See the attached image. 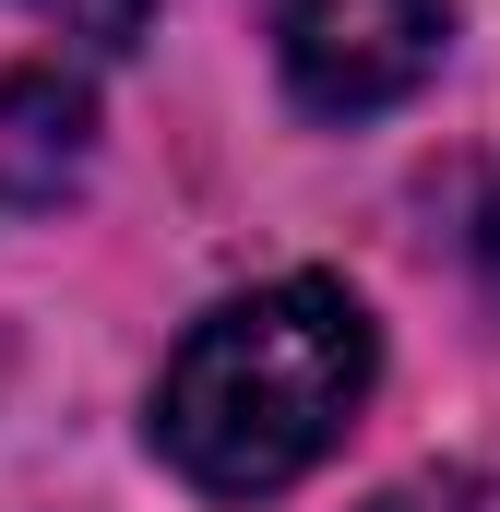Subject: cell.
<instances>
[{"label":"cell","instance_id":"cell-3","mask_svg":"<svg viewBox=\"0 0 500 512\" xmlns=\"http://www.w3.org/2000/svg\"><path fill=\"white\" fill-rule=\"evenodd\" d=\"M84 84H60V72H0V203L12 215H36V203H60L72 179H84Z\"/></svg>","mask_w":500,"mask_h":512},{"label":"cell","instance_id":"cell-6","mask_svg":"<svg viewBox=\"0 0 500 512\" xmlns=\"http://www.w3.org/2000/svg\"><path fill=\"white\" fill-rule=\"evenodd\" d=\"M477 286H489V310H500V191H489V215H477Z\"/></svg>","mask_w":500,"mask_h":512},{"label":"cell","instance_id":"cell-2","mask_svg":"<svg viewBox=\"0 0 500 512\" xmlns=\"http://www.w3.org/2000/svg\"><path fill=\"white\" fill-rule=\"evenodd\" d=\"M441 36H453V0H274V60L298 108L322 120H370L393 96H417Z\"/></svg>","mask_w":500,"mask_h":512},{"label":"cell","instance_id":"cell-1","mask_svg":"<svg viewBox=\"0 0 500 512\" xmlns=\"http://www.w3.org/2000/svg\"><path fill=\"white\" fill-rule=\"evenodd\" d=\"M370 382H381V334L358 286L274 274L179 334V358L155 382V453L203 501H274L346 441Z\"/></svg>","mask_w":500,"mask_h":512},{"label":"cell","instance_id":"cell-4","mask_svg":"<svg viewBox=\"0 0 500 512\" xmlns=\"http://www.w3.org/2000/svg\"><path fill=\"white\" fill-rule=\"evenodd\" d=\"M358 512H500L465 465H429V477H393V489H370Z\"/></svg>","mask_w":500,"mask_h":512},{"label":"cell","instance_id":"cell-5","mask_svg":"<svg viewBox=\"0 0 500 512\" xmlns=\"http://www.w3.org/2000/svg\"><path fill=\"white\" fill-rule=\"evenodd\" d=\"M60 36H84V48H131L143 24H155V0H36Z\"/></svg>","mask_w":500,"mask_h":512}]
</instances>
